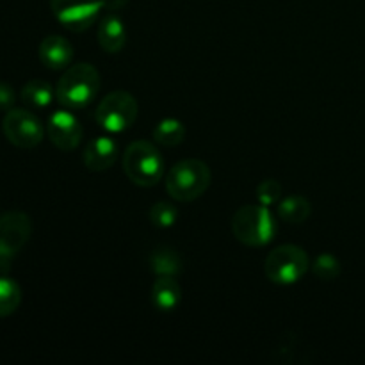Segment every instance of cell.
I'll return each mask as SVG.
<instances>
[{"instance_id":"14","label":"cell","mask_w":365,"mask_h":365,"mask_svg":"<svg viewBox=\"0 0 365 365\" xmlns=\"http://www.w3.org/2000/svg\"><path fill=\"white\" fill-rule=\"evenodd\" d=\"M182 302V289L175 277H159L152 285V303L160 312H173Z\"/></svg>"},{"instance_id":"5","label":"cell","mask_w":365,"mask_h":365,"mask_svg":"<svg viewBox=\"0 0 365 365\" xmlns=\"http://www.w3.org/2000/svg\"><path fill=\"white\" fill-rule=\"evenodd\" d=\"M309 267L310 259L305 250L296 245H282L266 257L264 273L273 284L292 285L305 277Z\"/></svg>"},{"instance_id":"2","label":"cell","mask_w":365,"mask_h":365,"mask_svg":"<svg viewBox=\"0 0 365 365\" xmlns=\"http://www.w3.org/2000/svg\"><path fill=\"white\" fill-rule=\"evenodd\" d=\"M232 232L242 245L260 248L274 239L277 221L266 205H245L232 217Z\"/></svg>"},{"instance_id":"7","label":"cell","mask_w":365,"mask_h":365,"mask_svg":"<svg viewBox=\"0 0 365 365\" xmlns=\"http://www.w3.org/2000/svg\"><path fill=\"white\" fill-rule=\"evenodd\" d=\"M32 234L31 217L20 210L0 216V271L9 269L14 257L24 250Z\"/></svg>"},{"instance_id":"20","label":"cell","mask_w":365,"mask_h":365,"mask_svg":"<svg viewBox=\"0 0 365 365\" xmlns=\"http://www.w3.org/2000/svg\"><path fill=\"white\" fill-rule=\"evenodd\" d=\"M312 273L316 274L319 280L324 282H331L342 273V266L339 262L337 257H334L331 253H321L314 259L312 262Z\"/></svg>"},{"instance_id":"1","label":"cell","mask_w":365,"mask_h":365,"mask_svg":"<svg viewBox=\"0 0 365 365\" xmlns=\"http://www.w3.org/2000/svg\"><path fill=\"white\" fill-rule=\"evenodd\" d=\"M100 89V73L93 64L68 66L56 86V98L64 109H84L95 100Z\"/></svg>"},{"instance_id":"16","label":"cell","mask_w":365,"mask_h":365,"mask_svg":"<svg viewBox=\"0 0 365 365\" xmlns=\"http://www.w3.org/2000/svg\"><path fill=\"white\" fill-rule=\"evenodd\" d=\"M150 271L157 277H175L182 271V259L170 246H159L150 255Z\"/></svg>"},{"instance_id":"11","label":"cell","mask_w":365,"mask_h":365,"mask_svg":"<svg viewBox=\"0 0 365 365\" xmlns=\"http://www.w3.org/2000/svg\"><path fill=\"white\" fill-rule=\"evenodd\" d=\"M118 159V145L109 135H98L93 138L86 146L82 153L84 166L89 171H106L116 163Z\"/></svg>"},{"instance_id":"21","label":"cell","mask_w":365,"mask_h":365,"mask_svg":"<svg viewBox=\"0 0 365 365\" xmlns=\"http://www.w3.org/2000/svg\"><path fill=\"white\" fill-rule=\"evenodd\" d=\"M178 210L177 207L168 202H159L150 209V221L159 228H170L177 223Z\"/></svg>"},{"instance_id":"3","label":"cell","mask_w":365,"mask_h":365,"mask_svg":"<svg viewBox=\"0 0 365 365\" xmlns=\"http://www.w3.org/2000/svg\"><path fill=\"white\" fill-rule=\"evenodd\" d=\"M212 173L200 159H185L175 164L166 177V191L177 202H192L209 189Z\"/></svg>"},{"instance_id":"18","label":"cell","mask_w":365,"mask_h":365,"mask_svg":"<svg viewBox=\"0 0 365 365\" xmlns=\"http://www.w3.org/2000/svg\"><path fill=\"white\" fill-rule=\"evenodd\" d=\"M185 138V127L180 120L175 118H166L160 120L159 125L153 128V139L155 143L163 146H177L184 141Z\"/></svg>"},{"instance_id":"24","label":"cell","mask_w":365,"mask_h":365,"mask_svg":"<svg viewBox=\"0 0 365 365\" xmlns=\"http://www.w3.org/2000/svg\"><path fill=\"white\" fill-rule=\"evenodd\" d=\"M102 4V9L107 13H118V11L123 9L128 4V0H100Z\"/></svg>"},{"instance_id":"13","label":"cell","mask_w":365,"mask_h":365,"mask_svg":"<svg viewBox=\"0 0 365 365\" xmlns=\"http://www.w3.org/2000/svg\"><path fill=\"white\" fill-rule=\"evenodd\" d=\"M98 45L103 52L118 53L127 45V29L116 13H107L98 24Z\"/></svg>"},{"instance_id":"4","label":"cell","mask_w":365,"mask_h":365,"mask_svg":"<svg viewBox=\"0 0 365 365\" xmlns=\"http://www.w3.org/2000/svg\"><path fill=\"white\" fill-rule=\"evenodd\" d=\"M123 171L132 184L152 187L164 177V159L150 141H134L123 153Z\"/></svg>"},{"instance_id":"9","label":"cell","mask_w":365,"mask_h":365,"mask_svg":"<svg viewBox=\"0 0 365 365\" xmlns=\"http://www.w3.org/2000/svg\"><path fill=\"white\" fill-rule=\"evenodd\" d=\"M50 9L57 21L71 32L88 31L103 11L100 0H50Z\"/></svg>"},{"instance_id":"15","label":"cell","mask_w":365,"mask_h":365,"mask_svg":"<svg viewBox=\"0 0 365 365\" xmlns=\"http://www.w3.org/2000/svg\"><path fill=\"white\" fill-rule=\"evenodd\" d=\"M277 214L289 225H302L312 214V205L299 195H289L277 203Z\"/></svg>"},{"instance_id":"22","label":"cell","mask_w":365,"mask_h":365,"mask_svg":"<svg viewBox=\"0 0 365 365\" xmlns=\"http://www.w3.org/2000/svg\"><path fill=\"white\" fill-rule=\"evenodd\" d=\"M257 200H259L260 205H277L282 198H284V187L278 180H273V178H267V180H262L259 185H257Z\"/></svg>"},{"instance_id":"19","label":"cell","mask_w":365,"mask_h":365,"mask_svg":"<svg viewBox=\"0 0 365 365\" xmlns=\"http://www.w3.org/2000/svg\"><path fill=\"white\" fill-rule=\"evenodd\" d=\"M21 303V289L13 278L0 277V317L13 316Z\"/></svg>"},{"instance_id":"6","label":"cell","mask_w":365,"mask_h":365,"mask_svg":"<svg viewBox=\"0 0 365 365\" xmlns=\"http://www.w3.org/2000/svg\"><path fill=\"white\" fill-rule=\"evenodd\" d=\"M139 114L138 102L127 91H113L100 100L96 107V123L110 134H121L135 123Z\"/></svg>"},{"instance_id":"8","label":"cell","mask_w":365,"mask_h":365,"mask_svg":"<svg viewBox=\"0 0 365 365\" xmlns=\"http://www.w3.org/2000/svg\"><path fill=\"white\" fill-rule=\"evenodd\" d=\"M2 132L11 145L21 150L36 148L45 135L41 121L32 110L14 109V107L4 116Z\"/></svg>"},{"instance_id":"12","label":"cell","mask_w":365,"mask_h":365,"mask_svg":"<svg viewBox=\"0 0 365 365\" xmlns=\"http://www.w3.org/2000/svg\"><path fill=\"white\" fill-rule=\"evenodd\" d=\"M73 59V46L63 36H46L39 45V61L48 70H64Z\"/></svg>"},{"instance_id":"17","label":"cell","mask_w":365,"mask_h":365,"mask_svg":"<svg viewBox=\"0 0 365 365\" xmlns=\"http://www.w3.org/2000/svg\"><path fill=\"white\" fill-rule=\"evenodd\" d=\"M56 91L52 86L41 78H32L21 88L20 98L29 109H46L52 103Z\"/></svg>"},{"instance_id":"10","label":"cell","mask_w":365,"mask_h":365,"mask_svg":"<svg viewBox=\"0 0 365 365\" xmlns=\"http://www.w3.org/2000/svg\"><path fill=\"white\" fill-rule=\"evenodd\" d=\"M46 132L53 146L63 152H71L77 148L82 141V125L70 110H56L50 116Z\"/></svg>"},{"instance_id":"23","label":"cell","mask_w":365,"mask_h":365,"mask_svg":"<svg viewBox=\"0 0 365 365\" xmlns=\"http://www.w3.org/2000/svg\"><path fill=\"white\" fill-rule=\"evenodd\" d=\"M16 102V93L11 88V84L0 81V110H11Z\"/></svg>"}]
</instances>
